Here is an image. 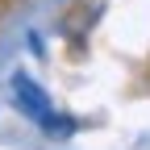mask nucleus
Masks as SVG:
<instances>
[{"instance_id":"2","label":"nucleus","mask_w":150,"mask_h":150,"mask_svg":"<svg viewBox=\"0 0 150 150\" xmlns=\"http://www.w3.org/2000/svg\"><path fill=\"white\" fill-rule=\"evenodd\" d=\"M38 125H42V134H46V138H71V134H75V121L63 117V112H50V117H42Z\"/></svg>"},{"instance_id":"1","label":"nucleus","mask_w":150,"mask_h":150,"mask_svg":"<svg viewBox=\"0 0 150 150\" xmlns=\"http://www.w3.org/2000/svg\"><path fill=\"white\" fill-rule=\"evenodd\" d=\"M13 100H17V108H21V112H29L33 121H42V117H50V112H54L50 96L29 79L25 71H17V75H13Z\"/></svg>"}]
</instances>
